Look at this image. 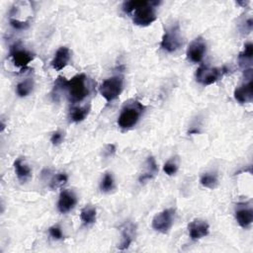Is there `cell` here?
<instances>
[{"mask_svg":"<svg viewBox=\"0 0 253 253\" xmlns=\"http://www.w3.org/2000/svg\"><path fill=\"white\" fill-rule=\"evenodd\" d=\"M85 74H78L70 80H65L63 77H58L56 85L67 90L69 100L73 103L83 101L88 95V88L86 86Z\"/></svg>","mask_w":253,"mask_h":253,"instance_id":"1","label":"cell"},{"mask_svg":"<svg viewBox=\"0 0 253 253\" xmlns=\"http://www.w3.org/2000/svg\"><path fill=\"white\" fill-rule=\"evenodd\" d=\"M142 112L143 106L138 101L126 105L118 118V126L123 130L132 129L140 121Z\"/></svg>","mask_w":253,"mask_h":253,"instance_id":"2","label":"cell"},{"mask_svg":"<svg viewBox=\"0 0 253 253\" xmlns=\"http://www.w3.org/2000/svg\"><path fill=\"white\" fill-rule=\"evenodd\" d=\"M123 88H124L123 77L116 75V76L109 77L102 82V84L99 87V92L107 102H112L121 95Z\"/></svg>","mask_w":253,"mask_h":253,"instance_id":"3","label":"cell"},{"mask_svg":"<svg viewBox=\"0 0 253 253\" xmlns=\"http://www.w3.org/2000/svg\"><path fill=\"white\" fill-rule=\"evenodd\" d=\"M159 5L157 1H145L143 5L134 11L133 21L134 24L141 27H146L156 20L155 6Z\"/></svg>","mask_w":253,"mask_h":253,"instance_id":"4","label":"cell"},{"mask_svg":"<svg viewBox=\"0 0 253 253\" xmlns=\"http://www.w3.org/2000/svg\"><path fill=\"white\" fill-rule=\"evenodd\" d=\"M182 44H183V41H182L181 30L179 25L176 24L166 29L162 37L160 47L161 49H163L168 53H174L180 49Z\"/></svg>","mask_w":253,"mask_h":253,"instance_id":"5","label":"cell"},{"mask_svg":"<svg viewBox=\"0 0 253 253\" xmlns=\"http://www.w3.org/2000/svg\"><path fill=\"white\" fill-rule=\"evenodd\" d=\"M175 210L170 208L157 214L152 220V228L160 233H167L173 225Z\"/></svg>","mask_w":253,"mask_h":253,"instance_id":"6","label":"cell"},{"mask_svg":"<svg viewBox=\"0 0 253 253\" xmlns=\"http://www.w3.org/2000/svg\"><path fill=\"white\" fill-rule=\"evenodd\" d=\"M224 72V68L202 65L196 71V80L203 85H211L223 77Z\"/></svg>","mask_w":253,"mask_h":253,"instance_id":"7","label":"cell"},{"mask_svg":"<svg viewBox=\"0 0 253 253\" xmlns=\"http://www.w3.org/2000/svg\"><path fill=\"white\" fill-rule=\"evenodd\" d=\"M207 51V45L202 38L195 39L187 49V57L194 63H199L204 58Z\"/></svg>","mask_w":253,"mask_h":253,"instance_id":"8","label":"cell"},{"mask_svg":"<svg viewBox=\"0 0 253 253\" xmlns=\"http://www.w3.org/2000/svg\"><path fill=\"white\" fill-rule=\"evenodd\" d=\"M188 231L192 240H199L209 234L210 225L206 221L196 219L188 225Z\"/></svg>","mask_w":253,"mask_h":253,"instance_id":"9","label":"cell"},{"mask_svg":"<svg viewBox=\"0 0 253 253\" xmlns=\"http://www.w3.org/2000/svg\"><path fill=\"white\" fill-rule=\"evenodd\" d=\"M10 57L12 58L15 66L19 68H26L29 63L34 59V56L25 49H20L17 46L13 47L10 51Z\"/></svg>","mask_w":253,"mask_h":253,"instance_id":"10","label":"cell"},{"mask_svg":"<svg viewBox=\"0 0 253 253\" xmlns=\"http://www.w3.org/2000/svg\"><path fill=\"white\" fill-rule=\"evenodd\" d=\"M77 199L75 194L69 190H63L59 194L57 209L61 214H66L75 207Z\"/></svg>","mask_w":253,"mask_h":253,"instance_id":"11","label":"cell"},{"mask_svg":"<svg viewBox=\"0 0 253 253\" xmlns=\"http://www.w3.org/2000/svg\"><path fill=\"white\" fill-rule=\"evenodd\" d=\"M234 98L237 102L244 104L251 102L253 99V83L252 80L241 84L234 90Z\"/></svg>","mask_w":253,"mask_h":253,"instance_id":"12","label":"cell"},{"mask_svg":"<svg viewBox=\"0 0 253 253\" xmlns=\"http://www.w3.org/2000/svg\"><path fill=\"white\" fill-rule=\"evenodd\" d=\"M69 59H70V51H69V49L66 48V47H60L56 51V55L54 56V59L51 62L52 67L55 70L59 71V70L63 69L67 65Z\"/></svg>","mask_w":253,"mask_h":253,"instance_id":"13","label":"cell"},{"mask_svg":"<svg viewBox=\"0 0 253 253\" xmlns=\"http://www.w3.org/2000/svg\"><path fill=\"white\" fill-rule=\"evenodd\" d=\"M14 169H15V173L17 175V178L21 183L26 182L32 175L31 168L25 162V160H23L22 158H18V159L15 160Z\"/></svg>","mask_w":253,"mask_h":253,"instance_id":"14","label":"cell"},{"mask_svg":"<svg viewBox=\"0 0 253 253\" xmlns=\"http://www.w3.org/2000/svg\"><path fill=\"white\" fill-rule=\"evenodd\" d=\"M235 219L237 224L243 227L248 228L253 222V211L251 208H238L235 211Z\"/></svg>","mask_w":253,"mask_h":253,"instance_id":"15","label":"cell"},{"mask_svg":"<svg viewBox=\"0 0 253 253\" xmlns=\"http://www.w3.org/2000/svg\"><path fill=\"white\" fill-rule=\"evenodd\" d=\"M145 164H146V169H147V170H146L145 173H143V174H141V175L140 176V182H141V183H144V182H146V181L152 179L153 176H154V175L157 173V171H158V166H157V164H156V161H155L154 157L149 156V157L146 159Z\"/></svg>","mask_w":253,"mask_h":253,"instance_id":"16","label":"cell"},{"mask_svg":"<svg viewBox=\"0 0 253 253\" xmlns=\"http://www.w3.org/2000/svg\"><path fill=\"white\" fill-rule=\"evenodd\" d=\"M96 217H97V211L96 208L93 206H85L81 212H80V219L83 223V225H92L96 222Z\"/></svg>","mask_w":253,"mask_h":253,"instance_id":"17","label":"cell"},{"mask_svg":"<svg viewBox=\"0 0 253 253\" xmlns=\"http://www.w3.org/2000/svg\"><path fill=\"white\" fill-rule=\"evenodd\" d=\"M89 110H90L89 106H82V107L75 106V107H72L70 109V112H69V118L74 123L82 122V121L85 120V118L88 116Z\"/></svg>","mask_w":253,"mask_h":253,"instance_id":"18","label":"cell"},{"mask_svg":"<svg viewBox=\"0 0 253 253\" xmlns=\"http://www.w3.org/2000/svg\"><path fill=\"white\" fill-rule=\"evenodd\" d=\"M34 89V81L30 78L21 81L16 86V93L19 97H27Z\"/></svg>","mask_w":253,"mask_h":253,"instance_id":"19","label":"cell"},{"mask_svg":"<svg viewBox=\"0 0 253 253\" xmlns=\"http://www.w3.org/2000/svg\"><path fill=\"white\" fill-rule=\"evenodd\" d=\"M200 182H201L202 186H204L205 188L215 189L219 185V178L216 173L208 172V173H204L201 176Z\"/></svg>","mask_w":253,"mask_h":253,"instance_id":"20","label":"cell"},{"mask_svg":"<svg viewBox=\"0 0 253 253\" xmlns=\"http://www.w3.org/2000/svg\"><path fill=\"white\" fill-rule=\"evenodd\" d=\"M133 229H134L133 226H126L123 229V231H122V240H121L120 245L118 246L119 249H121V250L127 249L131 245V243L134 240Z\"/></svg>","mask_w":253,"mask_h":253,"instance_id":"21","label":"cell"},{"mask_svg":"<svg viewBox=\"0 0 253 253\" xmlns=\"http://www.w3.org/2000/svg\"><path fill=\"white\" fill-rule=\"evenodd\" d=\"M178 167H179V164H178L177 158L172 157L169 160H167L163 165V171L168 176H173L177 173Z\"/></svg>","mask_w":253,"mask_h":253,"instance_id":"22","label":"cell"},{"mask_svg":"<svg viewBox=\"0 0 253 253\" xmlns=\"http://www.w3.org/2000/svg\"><path fill=\"white\" fill-rule=\"evenodd\" d=\"M114 186H115V182H114V177L112 173L106 172L100 183L101 191L104 193H109L114 189Z\"/></svg>","mask_w":253,"mask_h":253,"instance_id":"23","label":"cell"},{"mask_svg":"<svg viewBox=\"0 0 253 253\" xmlns=\"http://www.w3.org/2000/svg\"><path fill=\"white\" fill-rule=\"evenodd\" d=\"M144 3H145V0H132V1H127L123 4V11L127 14L134 13L136 9H138Z\"/></svg>","mask_w":253,"mask_h":253,"instance_id":"24","label":"cell"},{"mask_svg":"<svg viewBox=\"0 0 253 253\" xmlns=\"http://www.w3.org/2000/svg\"><path fill=\"white\" fill-rule=\"evenodd\" d=\"M67 175L65 173H57L56 174L50 182V187L52 189H56L63 186L67 182Z\"/></svg>","mask_w":253,"mask_h":253,"instance_id":"25","label":"cell"},{"mask_svg":"<svg viewBox=\"0 0 253 253\" xmlns=\"http://www.w3.org/2000/svg\"><path fill=\"white\" fill-rule=\"evenodd\" d=\"M253 56V45L251 43H247L244 46V50L239 55V60L242 62H245L247 60H251Z\"/></svg>","mask_w":253,"mask_h":253,"instance_id":"26","label":"cell"},{"mask_svg":"<svg viewBox=\"0 0 253 253\" xmlns=\"http://www.w3.org/2000/svg\"><path fill=\"white\" fill-rule=\"evenodd\" d=\"M49 232H50V235L54 238V239H62L63 237V234H62V231H61V228L58 226V225H53L49 228Z\"/></svg>","mask_w":253,"mask_h":253,"instance_id":"27","label":"cell"},{"mask_svg":"<svg viewBox=\"0 0 253 253\" xmlns=\"http://www.w3.org/2000/svg\"><path fill=\"white\" fill-rule=\"evenodd\" d=\"M10 25L17 30H25L29 27V22L19 21L17 19H10Z\"/></svg>","mask_w":253,"mask_h":253,"instance_id":"28","label":"cell"},{"mask_svg":"<svg viewBox=\"0 0 253 253\" xmlns=\"http://www.w3.org/2000/svg\"><path fill=\"white\" fill-rule=\"evenodd\" d=\"M62 140H63V134H62L61 132H59V131L55 132V133L52 135V138H51V141H52V143L55 144V145L59 144V143L62 141Z\"/></svg>","mask_w":253,"mask_h":253,"instance_id":"29","label":"cell"}]
</instances>
